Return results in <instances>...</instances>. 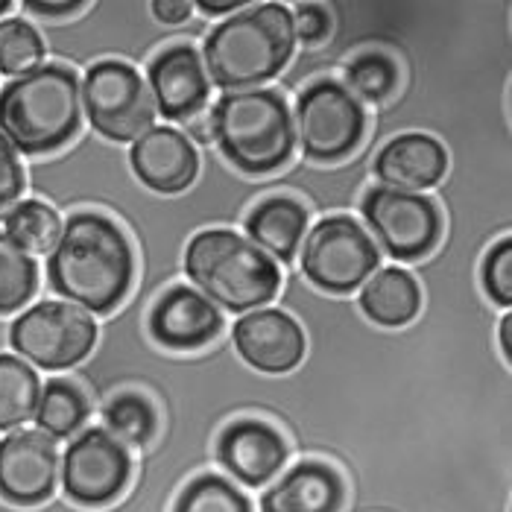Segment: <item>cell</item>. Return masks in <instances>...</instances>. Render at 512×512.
Returning <instances> with one entry per match:
<instances>
[{
    "instance_id": "obj_30",
    "label": "cell",
    "mask_w": 512,
    "mask_h": 512,
    "mask_svg": "<svg viewBox=\"0 0 512 512\" xmlns=\"http://www.w3.org/2000/svg\"><path fill=\"white\" fill-rule=\"evenodd\" d=\"M480 287L489 299L492 308H512V237L504 235L501 240L486 246V255L480 261Z\"/></svg>"
},
{
    "instance_id": "obj_12",
    "label": "cell",
    "mask_w": 512,
    "mask_h": 512,
    "mask_svg": "<svg viewBox=\"0 0 512 512\" xmlns=\"http://www.w3.org/2000/svg\"><path fill=\"white\" fill-rule=\"evenodd\" d=\"M59 448L41 431H12L0 439V498L15 510H36L56 498Z\"/></svg>"
},
{
    "instance_id": "obj_35",
    "label": "cell",
    "mask_w": 512,
    "mask_h": 512,
    "mask_svg": "<svg viewBox=\"0 0 512 512\" xmlns=\"http://www.w3.org/2000/svg\"><path fill=\"white\" fill-rule=\"evenodd\" d=\"M88 3H24L27 12H36L44 18H65V15H77Z\"/></svg>"
},
{
    "instance_id": "obj_19",
    "label": "cell",
    "mask_w": 512,
    "mask_h": 512,
    "mask_svg": "<svg viewBox=\"0 0 512 512\" xmlns=\"http://www.w3.org/2000/svg\"><path fill=\"white\" fill-rule=\"evenodd\" d=\"M129 164L138 182L156 194H182L194 185L199 156L194 144L173 126H150L132 141Z\"/></svg>"
},
{
    "instance_id": "obj_28",
    "label": "cell",
    "mask_w": 512,
    "mask_h": 512,
    "mask_svg": "<svg viewBox=\"0 0 512 512\" xmlns=\"http://www.w3.org/2000/svg\"><path fill=\"white\" fill-rule=\"evenodd\" d=\"M401 82L398 62L387 53H360L346 68V91L357 103H384Z\"/></svg>"
},
{
    "instance_id": "obj_31",
    "label": "cell",
    "mask_w": 512,
    "mask_h": 512,
    "mask_svg": "<svg viewBox=\"0 0 512 512\" xmlns=\"http://www.w3.org/2000/svg\"><path fill=\"white\" fill-rule=\"evenodd\" d=\"M293 15V36L296 41L316 47L331 36V12L319 3H296L290 9Z\"/></svg>"
},
{
    "instance_id": "obj_18",
    "label": "cell",
    "mask_w": 512,
    "mask_h": 512,
    "mask_svg": "<svg viewBox=\"0 0 512 512\" xmlns=\"http://www.w3.org/2000/svg\"><path fill=\"white\" fill-rule=\"evenodd\" d=\"M448 173V150L431 132H401L375 156L381 188L401 194H425Z\"/></svg>"
},
{
    "instance_id": "obj_8",
    "label": "cell",
    "mask_w": 512,
    "mask_h": 512,
    "mask_svg": "<svg viewBox=\"0 0 512 512\" xmlns=\"http://www.w3.org/2000/svg\"><path fill=\"white\" fill-rule=\"evenodd\" d=\"M293 132L305 158L316 164H337L360 147L366 112L346 91V85L334 79H316L296 100Z\"/></svg>"
},
{
    "instance_id": "obj_33",
    "label": "cell",
    "mask_w": 512,
    "mask_h": 512,
    "mask_svg": "<svg viewBox=\"0 0 512 512\" xmlns=\"http://www.w3.org/2000/svg\"><path fill=\"white\" fill-rule=\"evenodd\" d=\"M153 15H156L161 24H185L191 15H194V3L191 0H158L153 3Z\"/></svg>"
},
{
    "instance_id": "obj_3",
    "label": "cell",
    "mask_w": 512,
    "mask_h": 512,
    "mask_svg": "<svg viewBox=\"0 0 512 512\" xmlns=\"http://www.w3.org/2000/svg\"><path fill=\"white\" fill-rule=\"evenodd\" d=\"M82 126L79 77L68 65H39L0 88V135L24 156L74 141Z\"/></svg>"
},
{
    "instance_id": "obj_9",
    "label": "cell",
    "mask_w": 512,
    "mask_h": 512,
    "mask_svg": "<svg viewBox=\"0 0 512 512\" xmlns=\"http://www.w3.org/2000/svg\"><path fill=\"white\" fill-rule=\"evenodd\" d=\"M135 472L129 448H123L103 428H88L65 448L59 460V480L65 501L79 510H103L126 495Z\"/></svg>"
},
{
    "instance_id": "obj_6",
    "label": "cell",
    "mask_w": 512,
    "mask_h": 512,
    "mask_svg": "<svg viewBox=\"0 0 512 512\" xmlns=\"http://www.w3.org/2000/svg\"><path fill=\"white\" fill-rule=\"evenodd\" d=\"M299 270L328 296H349L381 270V252L369 232L346 214L319 220L299 246Z\"/></svg>"
},
{
    "instance_id": "obj_16",
    "label": "cell",
    "mask_w": 512,
    "mask_h": 512,
    "mask_svg": "<svg viewBox=\"0 0 512 512\" xmlns=\"http://www.w3.org/2000/svg\"><path fill=\"white\" fill-rule=\"evenodd\" d=\"M349 483L343 472L319 457H305L261 492V512H343Z\"/></svg>"
},
{
    "instance_id": "obj_38",
    "label": "cell",
    "mask_w": 512,
    "mask_h": 512,
    "mask_svg": "<svg viewBox=\"0 0 512 512\" xmlns=\"http://www.w3.org/2000/svg\"><path fill=\"white\" fill-rule=\"evenodd\" d=\"M12 9V0H0V15H6Z\"/></svg>"
},
{
    "instance_id": "obj_24",
    "label": "cell",
    "mask_w": 512,
    "mask_h": 512,
    "mask_svg": "<svg viewBox=\"0 0 512 512\" xmlns=\"http://www.w3.org/2000/svg\"><path fill=\"white\" fill-rule=\"evenodd\" d=\"M41 381L36 369L15 355H0V431H15L36 416Z\"/></svg>"
},
{
    "instance_id": "obj_17",
    "label": "cell",
    "mask_w": 512,
    "mask_h": 512,
    "mask_svg": "<svg viewBox=\"0 0 512 512\" xmlns=\"http://www.w3.org/2000/svg\"><path fill=\"white\" fill-rule=\"evenodd\" d=\"M147 322L150 337L167 352H199L223 334V314L191 287L161 293Z\"/></svg>"
},
{
    "instance_id": "obj_25",
    "label": "cell",
    "mask_w": 512,
    "mask_h": 512,
    "mask_svg": "<svg viewBox=\"0 0 512 512\" xmlns=\"http://www.w3.org/2000/svg\"><path fill=\"white\" fill-rule=\"evenodd\" d=\"M170 512H255V507L226 474L199 472L176 492Z\"/></svg>"
},
{
    "instance_id": "obj_32",
    "label": "cell",
    "mask_w": 512,
    "mask_h": 512,
    "mask_svg": "<svg viewBox=\"0 0 512 512\" xmlns=\"http://www.w3.org/2000/svg\"><path fill=\"white\" fill-rule=\"evenodd\" d=\"M24 194V167L9 141L0 135V217H6Z\"/></svg>"
},
{
    "instance_id": "obj_4",
    "label": "cell",
    "mask_w": 512,
    "mask_h": 512,
    "mask_svg": "<svg viewBox=\"0 0 512 512\" xmlns=\"http://www.w3.org/2000/svg\"><path fill=\"white\" fill-rule=\"evenodd\" d=\"M208 118L214 144L240 173H276L293 158V112L276 88L226 91Z\"/></svg>"
},
{
    "instance_id": "obj_37",
    "label": "cell",
    "mask_w": 512,
    "mask_h": 512,
    "mask_svg": "<svg viewBox=\"0 0 512 512\" xmlns=\"http://www.w3.org/2000/svg\"><path fill=\"white\" fill-rule=\"evenodd\" d=\"M194 9L211 18V15H235L237 9H243V3H194Z\"/></svg>"
},
{
    "instance_id": "obj_5",
    "label": "cell",
    "mask_w": 512,
    "mask_h": 512,
    "mask_svg": "<svg viewBox=\"0 0 512 512\" xmlns=\"http://www.w3.org/2000/svg\"><path fill=\"white\" fill-rule=\"evenodd\" d=\"M185 276L211 305L232 314H252L270 305L281 290V270L232 229H205L185 249Z\"/></svg>"
},
{
    "instance_id": "obj_7",
    "label": "cell",
    "mask_w": 512,
    "mask_h": 512,
    "mask_svg": "<svg viewBox=\"0 0 512 512\" xmlns=\"http://www.w3.org/2000/svg\"><path fill=\"white\" fill-rule=\"evenodd\" d=\"M79 94L91 129L106 141H135L156 123V103L147 82L120 59H103L91 65L79 82Z\"/></svg>"
},
{
    "instance_id": "obj_20",
    "label": "cell",
    "mask_w": 512,
    "mask_h": 512,
    "mask_svg": "<svg viewBox=\"0 0 512 512\" xmlns=\"http://www.w3.org/2000/svg\"><path fill=\"white\" fill-rule=\"evenodd\" d=\"M308 208L305 202L293 197H270L258 202L243 229H246V240L261 249L267 258L290 264L299 255V246L308 235Z\"/></svg>"
},
{
    "instance_id": "obj_13",
    "label": "cell",
    "mask_w": 512,
    "mask_h": 512,
    "mask_svg": "<svg viewBox=\"0 0 512 512\" xmlns=\"http://www.w3.org/2000/svg\"><path fill=\"white\" fill-rule=\"evenodd\" d=\"M214 460L229 480L246 489H261L287 469L290 445L276 425L243 416L220 428L214 439Z\"/></svg>"
},
{
    "instance_id": "obj_26",
    "label": "cell",
    "mask_w": 512,
    "mask_h": 512,
    "mask_svg": "<svg viewBox=\"0 0 512 512\" xmlns=\"http://www.w3.org/2000/svg\"><path fill=\"white\" fill-rule=\"evenodd\" d=\"M6 232L27 255H50L53 246L59 243L62 235V220L59 214L41 202V199H24L6 214Z\"/></svg>"
},
{
    "instance_id": "obj_29",
    "label": "cell",
    "mask_w": 512,
    "mask_h": 512,
    "mask_svg": "<svg viewBox=\"0 0 512 512\" xmlns=\"http://www.w3.org/2000/svg\"><path fill=\"white\" fill-rule=\"evenodd\" d=\"M44 59V39L24 18H3L0 21V74L3 77H24L36 71Z\"/></svg>"
},
{
    "instance_id": "obj_39",
    "label": "cell",
    "mask_w": 512,
    "mask_h": 512,
    "mask_svg": "<svg viewBox=\"0 0 512 512\" xmlns=\"http://www.w3.org/2000/svg\"><path fill=\"white\" fill-rule=\"evenodd\" d=\"M492 407H495V404H492ZM477 419H480V416H477ZM445 451H448V448H445ZM445 451H442V454H445ZM442 454H439V457H442ZM439 457H436V460H439ZM434 460V463H436ZM428 474V472H425ZM425 474H422V477H425ZM422 477H419V480H422ZM419 480H416V483H419ZM410 492H413V489H410ZM410 492H407V495H410ZM407 495H404V498H407ZM401 504H404V501H401ZM401 504H398V507H401ZM398 507H395V512H398Z\"/></svg>"
},
{
    "instance_id": "obj_36",
    "label": "cell",
    "mask_w": 512,
    "mask_h": 512,
    "mask_svg": "<svg viewBox=\"0 0 512 512\" xmlns=\"http://www.w3.org/2000/svg\"><path fill=\"white\" fill-rule=\"evenodd\" d=\"M498 343H501V360L504 366L512 369V314H507L498 319Z\"/></svg>"
},
{
    "instance_id": "obj_2",
    "label": "cell",
    "mask_w": 512,
    "mask_h": 512,
    "mask_svg": "<svg viewBox=\"0 0 512 512\" xmlns=\"http://www.w3.org/2000/svg\"><path fill=\"white\" fill-rule=\"evenodd\" d=\"M293 50L290 9L281 3H249L205 36L199 59L208 82L223 91H243L278 77Z\"/></svg>"
},
{
    "instance_id": "obj_27",
    "label": "cell",
    "mask_w": 512,
    "mask_h": 512,
    "mask_svg": "<svg viewBox=\"0 0 512 512\" xmlns=\"http://www.w3.org/2000/svg\"><path fill=\"white\" fill-rule=\"evenodd\" d=\"M39 290L36 258L0 232V316L21 311Z\"/></svg>"
},
{
    "instance_id": "obj_22",
    "label": "cell",
    "mask_w": 512,
    "mask_h": 512,
    "mask_svg": "<svg viewBox=\"0 0 512 512\" xmlns=\"http://www.w3.org/2000/svg\"><path fill=\"white\" fill-rule=\"evenodd\" d=\"M158 428L161 422L153 398L138 390H123L103 407V431L115 436L123 448H147Z\"/></svg>"
},
{
    "instance_id": "obj_14",
    "label": "cell",
    "mask_w": 512,
    "mask_h": 512,
    "mask_svg": "<svg viewBox=\"0 0 512 512\" xmlns=\"http://www.w3.org/2000/svg\"><path fill=\"white\" fill-rule=\"evenodd\" d=\"M302 325L276 308L240 316L232 325V349L258 375H290L305 357Z\"/></svg>"
},
{
    "instance_id": "obj_11",
    "label": "cell",
    "mask_w": 512,
    "mask_h": 512,
    "mask_svg": "<svg viewBox=\"0 0 512 512\" xmlns=\"http://www.w3.org/2000/svg\"><path fill=\"white\" fill-rule=\"evenodd\" d=\"M360 211L372 235L378 237V246L393 261H422L439 246L442 214L436 199L375 185L360 199Z\"/></svg>"
},
{
    "instance_id": "obj_21",
    "label": "cell",
    "mask_w": 512,
    "mask_h": 512,
    "mask_svg": "<svg viewBox=\"0 0 512 512\" xmlns=\"http://www.w3.org/2000/svg\"><path fill=\"white\" fill-rule=\"evenodd\" d=\"M363 316L378 328H407L422 311V287L404 267H381L360 284Z\"/></svg>"
},
{
    "instance_id": "obj_34",
    "label": "cell",
    "mask_w": 512,
    "mask_h": 512,
    "mask_svg": "<svg viewBox=\"0 0 512 512\" xmlns=\"http://www.w3.org/2000/svg\"><path fill=\"white\" fill-rule=\"evenodd\" d=\"M191 144H202V147H208L214 138H211V118H208V112H197L194 118L182 120V129H179Z\"/></svg>"
},
{
    "instance_id": "obj_1",
    "label": "cell",
    "mask_w": 512,
    "mask_h": 512,
    "mask_svg": "<svg viewBox=\"0 0 512 512\" xmlns=\"http://www.w3.org/2000/svg\"><path fill=\"white\" fill-rule=\"evenodd\" d=\"M135 278V252L115 220L82 211L65 226L47 258V281L85 314H112Z\"/></svg>"
},
{
    "instance_id": "obj_10",
    "label": "cell",
    "mask_w": 512,
    "mask_h": 512,
    "mask_svg": "<svg viewBox=\"0 0 512 512\" xmlns=\"http://www.w3.org/2000/svg\"><path fill=\"white\" fill-rule=\"evenodd\" d=\"M97 322L71 302H39L9 325V346L33 366L71 369L97 346Z\"/></svg>"
},
{
    "instance_id": "obj_23",
    "label": "cell",
    "mask_w": 512,
    "mask_h": 512,
    "mask_svg": "<svg viewBox=\"0 0 512 512\" xmlns=\"http://www.w3.org/2000/svg\"><path fill=\"white\" fill-rule=\"evenodd\" d=\"M88 416H91V407L79 387H74L71 381H47V387L39 395L33 419H36L41 434L56 442V439L79 434L85 428Z\"/></svg>"
},
{
    "instance_id": "obj_15",
    "label": "cell",
    "mask_w": 512,
    "mask_h": 512,
    "mask_svg": "<svg viewBox=\"0 0 512 512\" xmlns=\"http://www.w3.org/2000/svg\"><path fill=\"white\" fill-rule=\"evenodd\" d=\"M147 88L156 103V115L164 120L194 118L205 112L211 97V82L202 68L194 44H170L158 53L147 68Z\"/></svg>"
}]
</instances>
